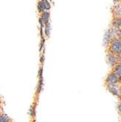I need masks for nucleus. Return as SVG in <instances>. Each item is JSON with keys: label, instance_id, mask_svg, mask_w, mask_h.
I'll list each match as a JSON object with an SVG mask.
<instances>
[{"label": "nucleus", "instance_id": "obj_2", "mask_svg": "<svg viewBox=\"0 0 121 122\" xmlns=\"http://www.w3.org/2000/svg\"><path fill=\"white\" fill-rule=\"evenodd\" d=\"M118 81V76H117L115 73L109 75L106 79V82L109 84H115Z\"/></svg>", "mask_w": 121, "mask_h": 122}, {"label": "nucleus", "instance_id": "obj_7", "mask_svg": "<svg viewBox=\"0 0 121 122\" xmlns=\"http://www.w3.org/2000/svg\"><path fill=\"white\" fill-rule=\"evenodd\" d=\"M48 18H49V14L48 13H44L43 18H42L43 21L45 22V23H46V22L48 21Z\"/></svg>", "mask_w": 121, "mask_h": 122}, {"label": "nucleus", "instance_id": "obj_5", "mask_svg": "<svg viewBox=\"0 0 121 122\" xmlns=\"http://www.w3.org/2000/svg\"><path fill=\"white\" fill-rule=\"evenodd\" d=\"M114 73L119 77H121V64H119L116 66Z\"/></svg>", "mask_w": 121, "mask_h": 122}, {"label": "nucleus", "instance_id": "obj_8", "mask_svg": "<svg viewBox=\"0 0 121 122\" xmlns=\"http://www.w3.org/2000/svg\"><path fill=\"white\" fill-rule=\"evenodd\" d=\"M0 122H7V118L5 116H0Z\"/></svg>", "mask_w": 121, "mask_h": 122}, {"label": "nucleus", "instance_id": "obj_3", "mask_svg": "<svg viewBox=\"0 0 121 122\" xmlns=\"http://www.w3.org/2000/svg\"><path fill=\"white\" fill-rule=\"evenodd\" d=\"M108 89L109 91L111 93H112L113 94L115 95H117L118 96L120 94V88H119L117 86H114V84H109L108 86Z\"/></svg>", "mask_w": 121, "mask_h": 122}, {"label": "nucleus", "instance_id": "obj_4", "mask_svg": "<svg viewBox=\"0 0 121 122\" xmlns=\"http://www.w3.org/2000/svg\"><path fill=\"white\" fill-rule=\"evenodd\" d=\"M108 60L109 62L111 65H114L116 63V58L113 54H109L108 56Z\"/></svg>", "mask_w": 121, "mask_h": 122}, {"label": "nucleus", "instance_id": "obj_9", "mask_svg": "<svg viewBox=\"0 0 121 122\" xmlns=\"http://www.w3.org/2000/svg\"><path fill=\"white\" fill-rule=\"evenodd\" d=\"M50 24H47L46 27H45V32H46V35L48 36L49 35V33H50Z\"/></svg>", "mask_w": 121, "mask_h": 122}, {"label": "nucleus", "instance_id": "obj_6", "mask_svg": "<svg viewBox=\"0 0 121 122\" xmlns=\"http://www.w3.org/2000/svg\"><path fill=\"white\" fill-rule=\"evenodd\" d=\"M41 3H42V6H43L44 9L49 10V9L50 8V4L48 2L47 0H42V1L41 2Z\"/></svg>", "mask_w": 121, "mask_h": 122}, {"label": "nucleus", "instance_id": "obj_1", "mask_svg": "<svg viewBox=\"0 0 121 122\" xmlns=\"http://www.w3.org/2000/svg\"><path fill=\"white\" fill-rule=\"evenodd\" d=\"M111 51L113 53L121 52V40H115L111 46Z\"/></svg>", "mask_w": 121, "mask_h": 122}, {"label": "nucleus", "instance_id": "obj_11", "mask_svg": "<svg viewBox=\"0 0 121 122\" xmlns=\"http://www.w3.org/2000/svg\"><path fill=\"white\" fill-rule=\"evenodd\" d=\"M118 59H119V60L121 61V52L119 53V55H118Z\"/></svg>", "mask_w": 121, "mask_h": 122}, {"label": "nucleus", "instance_id": "obj_10", "mask_svg": "<svg viewBox=\"0 0 121 122\" xmlns=\"http://www.w3.org/2000/svg\"><path fill=\"white\" fill-rule=\"evenodd\" d=\"M38 10H39V12H42V11H43L44 10H45V9H44V7H43V6H42V5L41 2H39V5H38Z\"/></svg>", "mask_w": 121, "mask_h": 122}]
</instances>
